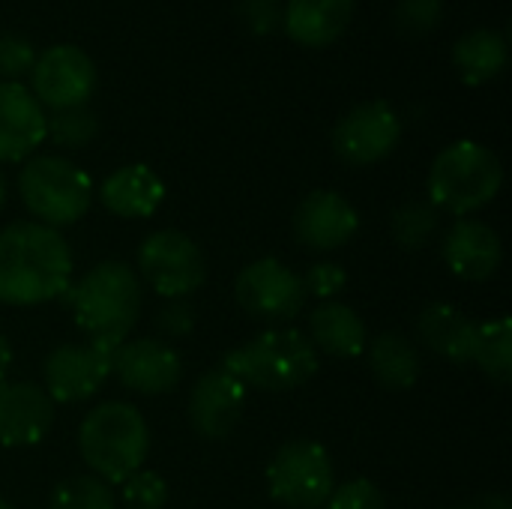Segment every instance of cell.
<instances>
[{"label": "cell", "instance_id": "1", "mask_svg": "<svg viewBox=\"0 0 512 509\" xmlns=\"http://www.w3.org/2000/svg\"><path fill=\"white\" fill-rule=\"evenodd\" d=\"M72 285V252L57 228L12 222L0 231V303L39 306Z\"/></svg>", "mask_w": 512, "mask_h": 509}, {"label": "cell", "instance_id": "2", "mask_svg": "<svg viewBox=\"0 0 512 509\" xmlns=\"http://www.w3.org/2000/svg\"><path fill=\"white\" fill-rule=\"evenodd\" d=\"M75 324L90 339L123 342L141 315V279L123 261H102L66 288Z\"/></svg>", "mask_w": 512, "mask_h": 509}, {"label": "cell", "instance_id": "3", "mask_svg": "<svg viewBox=\"0 0 512 509\" xmlns=\"http://www.w3.org/2000/svg\"><path fill=\"white\" fill-rule=\"evenodd\" d=\"M318 351L294 327H270L240 348L228 351L222 369H228L246 390L288 393L309 384L318 375Z\"/></svg>", "mask_w": 512, "mask_h": 509}, {"label": "cell", "instance_id": "4", "mask_svg": "<svg viewBox=\"0 0 512 509\" xmlns=\"http://www.w3.org/2000/svg\"><path fill=\"white\" fill-rule=\"evenodd\" d=\"M78 450L93 477L123 483L141 471L150 453V429L141 411L129 402H102L78 426Z\"/></svg>", "mask_w": 512, "mask_h": 509}, {"label": "cell", "instance_id": "5", "mask_svg": "<svg viewBox=\"0 0 512 509\" xmlns=\"http://www.w3.org/2000/svg\"><path fill=\"white\" fill-rule=\"evenodd\" d=\"M504 186L501 159L480 141H453L429 171V201L459 219L483 210Z\"/></svg>", "mask_w": 512, "mask_h": 509}, {"label": "cell", "instance_id": "6", "mask_svg": "<svg viewBox=\"0 0 512 509\" xmlns=\"http://www.w3.org/2000/svg\"><path fill=\"white\" fill-rule=\"evenodd\" d=\"M24 207L39 225L63 228L78 222L93 204V180L66 156H33L18 174Z\"/></svg>", "mask_w": 512, "mask_h": 509}, {"label": "cell", "instance_id": "7", "mask_svg": "<svg viewBox=\"0 0 512 509\" xmlns=\"http://www.w3.org/2000/svg\"><path fill=\"white\" fill-rule=\"evenodd\" d=\"M267 489L273 501L291 509H318L336 489L330 453L318 441H288L267 465Z\"/></svg>", "mask_w": 512, "mask_h": 509}, {"label": "cell", "instance_id": "8", "mask_svg": "<svg viewBox=\"0 0 512 509\" xmlns=\"http://www.w3.org/2000/svg\"><path fill=\"white\" fill-rule=\"evenodd\" d=\"M138 273L156 294L168 300H186L204 285L207 261L189 234L162 228L147 234L138 246Z\"/></svg>", "mask_w": 512, "mask_h": 509}, {"label": "cell", "instance_id": "9", "mask_svg": "<svg viewBox=\"0 0 512 509\" xmlns=\"http://www.w3.org/2000/svg\"><path fill=\"white\" fill-rule=\"evenodd\" d=\"M234 297L246 315L264 324H288L306 303L303 279L276 258L246 264L234 279Z\"/></svg>", "mask_w": 512, "mask_h": 509}, {"label": "cell", "instance_id": "10", "mask_svg": "<svg viewBox=\"0 0 512 509\" xmlns=\"http://www.w3.org/2000/svg\"><path fill=\"white\" fill-rule=\"evenodd\" d=\"M120 342L87 339L81 345H60L45 357L42 378L51 402L75 405L99 393L105 378L111 375V360Z\"/></svg>", "mask_w": 512, "mask_h": 509}, {"label": "cell", "instance_id": "11", "mask_svg": "<svg viewBox=\"0 0 512 509\" xmlns=\"http://www.w3.org/2000/svg\"><path fill=\"white\" fill-rule=\"evenodd\" d=\"M30 93L42 108L63 111L87 105L96 90V63L72 42H60L36 54L30 69Z\"/></svg>", "mask_w": 512, "mask_h": 509}, {"label": "cell", "instance_id": "12", "mask_svg": "<svg viewBox=\"0 0 512 509\" xmlns=\"http://www.w3.org/2000/svg\"><path fill=\"white\" fill-rule=\"evenodd\" d=\"M402 138V120L384 99L354 105L333 129V150L342 162L363 168L387 159Z\"/></svg>", "mask_w": 512, "mask_h": 509}, {"label": "cell", "instance_id": "13", "mask_svg": "<svg viewBox=\"0 0 512 509\" xmlns=\"http://www.w3.org/2000/svg\"><path fill=\"white\" fill-rule=\"evenodd\" d=\"M246 408V387L222 366L204 372L189 393V423L207 441H225Z\"/></svg>", "mask_w": 512, "mask_h": 509}, {"label": "cell", "instance_id": "14", "mask_svg": "<svg viewBox=\"0 0 512 509\" xmlns=\"http://www.w3.org/2000/svg\"><path fill=\"white\" fill-rule=\"evenodd\" d=\"M117 381L141 396H165L177 387L183 375L180 354L162 339H135L120 342L111 360Z\"/></svg>", "mask_w": 512, "mask_h": 509}, {"label": "cell", "instance_id": "15", "mask_svg": "<svg viewBox=\"0 0 512 509\" xmlns=\"http://www.w3.org/2000/svg\"><path fill=\"white\" fill-rule=\"evenodd\" d=\"M357 231H360V213L345 195L333 189L309 192L294 210V237L306 249H318V252L339 249L351 243Z\"/></svg>", "mask_w": 512, "mask_h": 509}, {"label": "cell", "instance_id": "16", "mask_svg": "<svg viewBox=\"0 0 512 509\" xmlns=\"http://www.w3.org/2000/svg\"><path fill=\"white\" fill-rule=\"evenodd\" d=\"M444 264L465 282H486L504 261V243L495 228L480 219H456L441 243Z\"/></svg>", "mask_w": 512, "mask_h": 509}, {"label": "cell", "instance_id": "17", "mask_svg": "<svg viewBox=\"0 0 512 509\" xmlns=\"http://www.w3.org/2000/svg\"><path fill=\"white\" fill-rule=\"evenodd\" d=\"M54 423V402L36 384H0V447H33Z\"/></svg>", "mask_w": 512, "mask_h": 509}, {"label": "cell", "instance_id": "18", "mask_svg": "<svg viewBox=\"0 0 512 509\" xmlns=\"http://www.w3.org/2000/svg\"><path fill=\"white\" fill-rule=\"evenodd\" d=\"M45 108L30 87L0 81V162H21L45 141Z\"/></svg>", "mask_w": 512, "mask_h": 509}, {"label": "cell", "instance_id": "19", "mask_svg": "<svg viewBox=\"0 0 512 509\" xmlns=\"http://www.w3.org/2000/svg\"><path fill=\"white\" fill-rule=\"evenodd\" d=\"M102 207L117 219H147L165 201V183L150 165H123L99 186Z\"/></svg>", "mask_w": 512, "mask_h": 509}, {"label": "cell", "instance_id": "20", "mask_svg": "<svg viewBox=\"0 0 512 509\" xmlns=\"http://www.w3.org/2000/svg\"><path fill=\"white\" fill-rule=\"evenodd\" d=\"M354 18V0H285V33L306 48L333 45Z\"/></svg>", "mask_w": 512, "mask_h": 509}, {"label": "cell", "instance_id": "21", "mask_svg": "<svg viewBox=\"0 0 512 509\" xmlns=\"http://www.w3.org/2000/svg\"><path fill=\"white\" fill-rule=\"evenodd\" d=\"M417 336L438 357H444L456 366H465L474 357L477 321H471L453 303H429L417 318Z\"/></svg>", "mask_w": 512, "mask_h": 509}, {"label": "cell", "instance_id": "22", "mask_svg": "<svg viewBox=\"0 0 512 509\" xmlns=\"http://www.w3.org/2000/svg\"><path fill=\"white\" fill-rule=\"evenodd\" d=\"M309 342L315 345V351H324L330 357L357 360L366 354L369 333L363 318L351 306L330 300L309 315Z\"/></svg>", "mask_w": 512, "mask_h": 509}, {"label": "cell", "instance_id": "23", "mask_svg": "<svg viewBox=\"0 0 512 509\" xmlns=\"http://www.w3.org/2000/svg\"><path fill=\"white\" fill-rule=\"evenodd\" d=\"M510 60V45L501 30L492 27H477L453 45V66L459 78L471 87H480L504 72Z\"/></svg>", "mask_w": 512, "mask_h": 509}, {"label": "cell", "instance_id": "24", "mask_svg": "<svg viewBox=\"0 0 512 509\" xmlns=\"http://www.w3.org/2000/svg\"><path fill=\"white\" fill-rule=\"evenodd\" d=\"M369 348V369L384 390H411L420 378V354L411 339L402 333H381L372 339Z\"/></svg>", "mask_w": 512, "mask_h": 509}, {"label": "cell", "instance_id": "25", "mask_svg": "<svg viewBox=\"0 0 512 509\" xmlns=\"http://www.w3.org/2000/svg\"><path fill=\"white\" fill-rule=\"evenodd\" d=\"M471 363L480 366L498 384H510L512 378V321L507 315L477 324V342Z\"/></svg>", "mask_w": 512, "mask_h": 509}, {"label": "cell", "instance_id": "26", "mask_svg": "<svg viewBox=\"0 0 512 509\" xmlns=\"http://www.w3.org/2000/svg\"><path fill=\"white\" fill-rule=\"evenodd\" d=\"M441 228V210L432 201H408L393 210L390 216V231L393 240L405 252H420L426 249Z\"/></svg>", "mask_w": 512, "mask_h": 509}, {"label": "cell", "instance_id": "27", "mask_svg": "<svg viewBox=\"0 0 512 509\" xmlns=\"http://www.w3.org/2000/svg\"><path fill=\"white\" fill-rule=\"evenodd\" d=\"M117 498L111 492V486L93 474H81V477H69L63 483H57L51 489L48 509H114Z\"/></svg>", "mask_w": 512, "mask_h": 509}, {"label": "cell", "instance_id": "28", "mask_svg": "<svg viewBox=\"0 0 512 509\" xmlns=\"http://www.w3.org/2000/svg\"><path fill=\"white\" fill-rule=\"evenodd\" d=\"M96 135H99V120L87 105L51 111L45 120V138H51L60 147L78 150V147H87Z\"/></svg>", "mask_w": 512, "mask_h": 509}, {"label": "cell", "instance_id": "29", "mask_svg": "<svg viewBox=\"0 0 512 509\" xmlns=\"http://www.w3.org/2000/svg\"><path fill=\"white\" fill-rule=\"evenodd\" d=\"M444 18V0H399L393 9V24L402 36L420 39L432 33Z\"/></svg>", "mask_w": 512, "mask_h": 509}, {"label": "cell", "instance_id": "30", "mask_svg": "<svg viewBox=\"0 0 512 509\" xmlns=\"http://www.w3.org/2000/svg\"><path fill=\"white\" fill-rule=\"evenodd\" d=\"M120 498L129 509H162L168 504V483L156 471H135L120 483Z\"/></svg>", "mask_w": 512, "mask_h": 509}, {"label": "cell", "instance_id": "31", "mask_svg": "<svg viewBox=\"0 0 512 509\" xmlns=\"http://www.w3.org/2000/svg\"><path fill=\"white\" fill-rule=\"evenodd\" d=\"M327 509H387L384 492L372 483V480H348L342 486H336L327 498Z\"/></svg>", "mask_w": 512, "mask_h": 509}, {"label": "cell", "instance_id": "32", "mask_svg": "<svg viewBox=\"0 0 512 509\" xmlns=\"http://www.w3.org/2000/svg\"><path fill=\"white\" fill-rule=\"evenodd\" d=\"M36 63V51L21 33H0V81H18L30 75Z\"/></svg>", "mask_w": 512, "mask_h": 509}, {"label": "cell", "instance_id": "33", "mask_svg": "<svg viewBox=\"0 0 512 509\" xmlns=\"http://www.w3.org/2000/svg\"><path fill=\"white\" fill-rule=\"evenodd\" d=\"M237 18L255 36H267L282 24L279 0H237Z\"/></svg>", "mask_w": 512, "mask_h": 509}, {"label": "cell", "instance_id": "34", "mask_svg": "<svg viewBox=\"0 0 512 509\" xmlns=\"http://www.w3.org/2000/svg\"><path fill=\"white\" fill-rule=\"evenodd\" d=\"M300 279H303L306 297H309V294H315V297H321V300L336 297V294L345 288V282H348L345 270H342L339 264H333V261L312 264V267H309V273H306V276H300Z\"/></svg>", "mask_w": 512, "mask_h": 509}, {"label": "cell", "instance_id": "35", "mask_svg": "<svg viewBox=\"0 0 512 509\" xmlns=\"http://www.w3.org/2000/svg\"><path fill=\"white\" fill-rule=\"evenodd\" d=\"M156 327L168 339L189 336L195 330V306L189 300H168L156 315Z\"/></svg>", "mask_w": 512, "mask_h": 509}, {"label": "cell", "instance_id": "36", "mask_svg": "<svg viewBox=\"0 0 512 509\" xmlns=\"http://www.w3.org/2000/svg\"><path fill=\"white\" fill-rule=\"evenodd\" d=\"M9 366H12V348H9V339L0 333V384L9 372Z\"/></svg>", "mask_w": 512, "mask_h": 509}, {"label": "cell", "instance_id": "37", "mask_svg": "<svg viewBox=\"0 0 512 509\" xmlns=\"http://www.w3.org/2000/svg\"><path fill=\"white\" fill-rule=\"evenodd\" d=\"M483 509H510V498H504V495H489Z\"/></svg>", "mask_w": 512, "mask_h": 509}, {"label": "cell", "instance_id": "38", "mask_svg": "<svg viewBox=\"0 0 512 509\" xmlns=\"http://www.w3.org/2000/svg\"><path fill=\"white\" fill-rule=\"evenodd\" d=\"M3 201H6V180H3V174H0V207H3Z\"/></svg>", "mask_w": 512, "mask_h": 509}, {"label": "cell", "instance_id": "39", "mask_svg": "<svg viewBox=\"0 0 512 509\" xmlns=\"http://www.w3.org/2000/svg\"><path fill=\"white\" fill-rule=\"evenodd\" d=\"M0 509H12V504H9L6 498H0Z\"/></svg>", "mask_w": 512, "mask_h": 509}, {"label": "cell", "instance_id": "40", "mask_svg": "<svg viewBox=\"0 0 512 509\" xmlns=\"http://www.w3.org/2000/svg\"><path fill=\"white\" fill-rule=\"evenodd\" d=\"M456 509H483V507H456Z\"/></svg>", "mask_w": 512, "mask_h": 509}]
</instances>
